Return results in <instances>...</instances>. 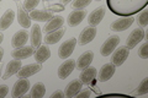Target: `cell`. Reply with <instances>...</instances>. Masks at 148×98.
Returning a JSON list of instances; mask_svg holds the SVG:
<instances>
[{
    "label": "cell",
    "instance_id": "cell-1",
    "mask_svg": "<svg viewBox=\"0 0 148 98\" xmlns=\"http://www.w3.org/2000/svg\"><path fill=\"white\" fill-rule=\"evenodd\" d=\"M147 4L148 0H106L109 10L121 17L136 15L147 6Z\"/></svg>",
    "mask_w": 148,
    "mask_h": 98
},
{
    "label": "cell",
    "instance_id": "cell-2",
    "mask_svg": "<svg viewBox=\"0 0 148 98\" xmlns=\"http://www.w3.org/2000/svg\"><path fill=\"white\" fill-rule=\"evenodd\" d=\"M30 82L27 78H21L18 77V80L14 83L12 90H11V96L12 98H20L25 96L27 92L30 91Z\"/></svg>",
    "mask_w": 148,
    "mask_h": 98
},
{
    "label": "cell",
    "instance_id": "cell-3",
    "mask_svg": "<svg viewBox=\"0 0 148 98\" xmlns=\"http://www.w3.org/2000/svg\"><path fill=\"white\" fill-rule=\"evenodd\" d=\"M120 43V37L119 36H110L108 39H105V42L100 47V54L103 57H109L112 54V52L117 48V45Z\"/></svg>",
    "mask_w": 148,
    "mask_h": 98
},
{
    "label": "cell",
    "instance_id": "cell-4",
    "mask_svg": "<svg viewBox=\"0 0 148 98\" xmlns=\"http://www.w3.org/2000/svg\"><path fill=\"white\" fill-rule=\"evenodd\" d=\"M75 45H77V38H74V37L69 38L66 42H63V43L59 45L58 57L61 59H68L73 54L74 49H75Z\"/></svg>",
    "mask_w": 148,
    "mask_h": 98
},
{
    "label": "cell",
    "instance_id": "cell-5",
    "mask_svg": "<svg viewBox=\"0 0 148 98\" xmlns=\"http://www.w3.org/2000/svg\"><path fill=\"white\" fill-rule=\"evenodd\" d=\"M130 55V49L127 48L126 45L119 47L112 52V64L115 66H121V65L126 62V59L128 58Z\"/></svg>",
    "mask_w": 148,
    "mask_h": 98
},
{
    "label": "cell",
    "instance_id": "cell-6",
    "mask_svg": "<svg viewBox=\"0 0 148 98\" xmlns=\"http://www.w3.org/2000/svg\"><path fill=\"white\" fill-rule=\"evenodd\" d=\"M133 22H135V18H133L132 16L117 18V20H115L114 22H111L110 30L112 31V32H122V31H126Z\"/></svg>",
    "mask_w": 148,
    "mask_h": 98
},
{
    "label": "cell",
    "instance_id": "cell-7",
    "mask_svg": "<svg viewBox=\"0 0 148 98\" xmlns=\"http://www.w3.org/2000/svg\"><path fill=\"white\" fill-rule=\"evenodd\" d=\"M145 30H142V28H135L131 33L128 34L127 37V39H126V47L128 49H132V48H135V47L140 43V42H142L143 39H145Z\"/></svg>",
    "mask_w": 148,
    "mask_h": 98
},
{
    "label": "cell",
    "instance_id": "cell-8",
    "mask_svg": "<svg viewBox=\"0 0 148 98\" xmlns=\"http://www.w3.org/2000/svg\"><path fill=\"white\" fill-rule=\"evenodd\" d=\"M41 70H42V64H38V63L27 64V65H24V66L20 68V70L17 71V76L21 78H27L37 72H40Z\"/></svg>",
    "mask_w": 148,
    "mask_h": 98
},
{
    "label": "cell",
    "instance_id": "cell-9",
    "mask_svg": "<svg viewBox=\"0 0 148 98\" xmlns=\"http://www.w3.org/2000/svg\"><path fill=\"white\" fill-rule=\"evenodd\" d=\"M74 69H75V60L66 59L58 68V77L61 80H64V78H67L73 72Z\"/></svg>",
    "mask_w": 148,
    "mask_h": 98
},
{
    "label": "cell",
    "instance_id": "cell-10",
    "mask_svg": "<svg viewBox=\"0 0 148 98\" xmlns=\"http://www.w3.org/2000/svg\"><path fill=\"white\" fill-rule=\"evenodd\" d=\"M96 36V28L92 26H86L85 28H83V31L80 32L79 34V38L77 39V42L79 43V45H85L88 43L95 38Z\"/></svg>",
    "mask_w": 148,
    "mask_h": 98
},
{
    "label": "cell",
    "instance_id": "cell-11",
    "mask_svg": "<svg viewBox=\"0 0 148 98\" xmlns=\"http://www.w3.org/2000/svg\"><path fill=\"white\" fill-rule=\"evenodd\" d=\"M115 70H116V66H115L112 63L104 64L103 66L100 68V70H99V75H96V76H98L99 82H106V81H109L110 78L114 76Z\"/></svg>",
    "mask_w": 148,
    "mask_h": 98
},
{
    "label": "cell",
    "instance_id": "cell-12",
    "mask_svg": "<svg viewBox=\"0 0 148 98\" xmlns=\"http://www.w3.org/2000/svg\"><path fill=\"white\" fill-rule=\"evenodd\" d=\"M85 16H86V11H85V10H82V9H77V10H73V11L68 15V18H67L68 26L75 27V26H78V25H80L82 21L85 18Z\"/></svg>",
    "mask_w": 148,
    "mask_h": 98
},
{
    "label": "cell",
    "instance_id": "cell-13",
    "mask_svg": "<svg viewBox=\"0 0 148 98\" xmlns=\"http://www.w3.org/2000/svg\"><path fill=\"white\" fill-rule=\"evenodd\" d=\"M104 16H105V7L104 6L96 7L89 14V16H88V23H89V26H92V27L98 26L99 23L103 21Z\"/></svg>",
    "mask_w": 148,
    "mask_h": 98
},
{
    "label": "cell",
    "instance_id": "cell-14",
    "mask_svg": "<svg viewBox=\"0 0 148 98\" xmlns=\"http://www.w3.org/2000/svg\"><path fill=\"white\" fill-rule=\"evenodd\" d=\"M34 53H35V48L32 45H24V47H20V48L14 49L11 52V57L14 59L22 60V59H26V58L31 57Z\"/></svg>",
    "mask_w": 148,
    "mask_h": 98
},
{
    "label": "cell",
    "instance_id": "cell-15",
    "mask_svg": "<svg viewBox=\"0 0 148 98\" xmlns=\"http://www.w3.org/2000/svg\"><path fill=\"white\" fill-rule=\"evenodd\" d=\"M16 6H17V22L18 25L22 26L24 28H29L31 26V20H30V15L26 12L25 7L22 6L21 3H16Z\"/></svg>",
    "mask_w": 148,
    "mask_h": 98
},
{
    "label": "cell",
    "instance_id": "cell-16",
    "mask_svg": "<svg viewBox=\"0 0 148 98\" xmlns=\"http://www.w3.org/2000/svg\"><path fill=\"white\" fill-rule=\"evenodd\" d=\"M96 75H98L96 68L90 66V65H89V66H86L85 69L82 70L80 76H79V80L83 83H85V85H89V83H91L96 78Z\"/></svg>",
    "mask_w": 148,
    "mask_h": 98
},
{
    "label": "cell",
    "instance_id": "cell-17",
    "mask_svg": "<svg viewBox=\"0 0 148 98\" xmlns=\"http://www.w3.org/2000/svg\"><path fill=\"white\" fill-rule=\"evenodd\" d=\"M27 41H29V33L25 30H20L14 33L12 38H11V45L14 48H20V47H24Z\"/></svg>",
    "mask_w": 148,
    "mask_h": 98
},
{
    "label": "cell",
    "instance_id": "cell-18",
    "mask_svg": "<svg viewBox=\"0 0 148 98\" xmlns=\"http://www.w3.org/2000/svg\"><path fill=\"white\" fill-rule=\"evenodd\" d=\"M92 59H94V52H91V50H86L83 54L79 55V58L77 59L75 62V68L78 70H83L85 69L86 66H89L91 64Z\"/></svg>",
    "mask_w": 148,
    "mask_h": 98
},
{
    "label": "cell",
    "instance_id": "cell-19",
    "mask_svg": "<svg viewBox=\"0 0 148 98\" xmlns=\"http://www.w3.org/2000/svg\"><path fill=\"white\" fill-rule=\"evenodd\" d=\"M34 55H35L36 63L43 64V63L47 62V60L49 59V57H51V49L48 48L47 45H42V44H41L40 47H37V49L35 50Z\"/></svg>",
    "mask_w": 148,
    "mask_h": 98
},
{
    "label": "cell",
    "instance_id": "cell-20",
    "mask_svg": "<svg viewBox=\"0 0 148 98\" xmlns=\"http://www.w3.org/2000/svg\"><path fill=\"white\" fill-rule=\"evenodd\" d=\"M42 28H40V26L35 23V25L31 26V33H30V38H31V45L34 47V48H37V47H40L41 43H42Z\"/></svg>",
    "mask_w": 148,
    "mask_h": 98
},
{
    "label": "cell",
    "instance_id": "cell-21",
    "mask_svg": "<svg viewBox=\"0 0 148 98\" xmlns=\"http://www.w3.org/2000/svg\"><path fill=\"white\" fill-rule=\"evenodd\" d=\"M83 88V82L80 80H73L66 86V91H64V96L66 97H75L78 93L82 91Z\"/></svg>",
    "mask_w": 148,
    "mask_h": 98
},
{
    "label": "cell",
    "instance_id": "cell-22",
    "mask_svg": "<svg viewBox=\"0 0 148 98\" xmlns=\"http://www.w3.org/2000/svg\"><path fill=\"white\" fill-rule=\"evenodd\" d=\"M64 23V17L63 16H53L49 21L46 22V25L43 27V32L46 33H49L52 31H56L58 28H61Z\"/></svg>",
    "mask_w": 148,
    "mask_h": 98
},
{
    "label": "cell",
    "instance_id": "cell-23",
    "mask_svg": "<svg viewBox=\"0 0 148 98\" xmlns=\"http://www.w3.org/2000/svg\"><path fill=\"white\" fill-rule=\"evenodd\" d=\"M21 66H22V65H21V60H17V59L10 60V62L6 64L5 72H4V75H3V78H4V80H8L9 77H11L12 75L17 74V71L20 70Z\"/></svg>",
    "mask_w": 148,
    "mask_h": 98
},
{
    "label": "cell",
    "instance_id": "cell-24",
    "mask_svg": "<svg viewBox=\"0 0 148 98\" xmlns=\"http://www.w3.org/2000/svg\"><path fill=\"white\" fill-rule=\"evenodd\" d=\"M64 32H66V30H64L63 27H61V28H58L56 31H52V32H49V33H46V37L43 38L45 43L49 44V45L58 43V42L62 39V37L64 36Z\"/></svg>",
    "mask_w": 148,
    "mask_h": 98
},
{
    "label": "cell",
    "instance_id": "cell-25",
    "mask_svg": "<svg viewBox=\"0 0 148 98\" xmlns=\"http://www.w3.org/2000/svg\"><path fill=\"white\" fill-rule=\"evenodd\" d=\"M14 20H15V12L11 9H8V10L3 14V16L0 17V31L8 30L9 27L12 25Z\"/></svg>",
    "mask_w": 148,
    "mask_h": 98
},
{
    "label": "cell",
    "instance_id": "cell-26",
    "mask_svg": "<svg viewBox=\"0 0 148 98\" xmlns=\"http://www.w3.org/2000/svg\"><path fill=\"white\" fill-rule=\"evenodd\" d=\"M52 17H53L52 12L47 10H31L30 12V18L37 22H47Z\"/></svg>",
    "mask_w": 148,
    "mask_h": 98
},
{
    "label": "cell",
    "instance_id": "cell-27",
    "mask_svg": "<svg viewBox=\"0 0 148 98\" xmlns=\"http://www.w3.org/2000/svg\"><path fill=\"white\" fill-rule=\"evenodd\" d=\"M46 95V86L43 82H36L30 90V96L32 98H42Z\"/></svg>",
    "mask_w": 148,
    "mask_h": 98
},
{
    "label": "cell",
    "instance_id": "cell-28",
    "mask_svg": "<svg viewBox=\"0 0 148 98\" xmlns=\"http://www.w3.org/2000/svg\"><path fill=\"white\" fill-rule=\"evenodd\" d=\"M148 93V77H145L133 92V96H145Z\"/></svg>",
    "mask_w": 148,
    "mask_h": 98
},
{
    "label": "cell",
    "instance_id": "cell-29",
    "mask_svg": "<svg viewBox=\"0 0 148 98\" xmlns=\"http://www.w3.org/2000/svg\"><path fill=\"white\" fill-rule=\"evenodd\" d=\"M137 23L141 27H146L148 25V10L143 9L141 11V14L138 15V18H137Z\"/></svg>",
    "mask_w": 148,
    "mask_h": 98
},
{
    "label": "cell",
    "instance_id": "cell-30",
    "mask_svg": "<svg viewBox=\"0 0 148 98\" xmlns=\"http://www.w3.org/2000/svg\"><path fill=\"white\" fill-rule=\"evenodd\" d=\"M92 0H73L72 6L74 9H84L88 5H90Z\"/></svg>",
    "mask_w": 148,
    "mask_h": 98
},
{
    "label": "cell",
    "instance_id": "cell-31",
    "mask_svg": "<svg viewBox=\"0 0 148 98\" xmlns=\"http://www.w3.org/2000/svg\"><path fill=\"white\" fill-rule=\"evenodd\" d=\"M138 57L142 59H147L148 58V42H145L138 49Z\"/></svg>",
    "mask_w": 148,
    "mask_h": 98
},
{
    "label": "cell",
    "instance_id": "cell-32",
    "mask_svg": "<svg viewBox=\"0 0 148 98\" xmlns=\"http://www.w3.org/2000/svg\"><path fill=\"white\" fill-rule=\"evenodd\" d=\"M41 0H25L24 3V7L25 10H35L36 6L40 4Z\"/></svg>",
    "mask_w": 148,
    "mask_h": 98
},
{
    "label": "cell",
    "instance_id": "cell-33",
    "mask_svg": "<svg viewBox=\"0 0 148 98\" xmlns=\"http://www.w3.org/2000/svg\"><path fill=\"white\" fill-rule=\"evenodd\" d=\"M9 93V86L8 85H0V98H4Z\"/></svg>",
    "mask_w": 148,
    "mask_h": 98
},
{
    "label": "cell",
    "instance_id": "cell-34",
    "mask_svg": "<svg viewBox=\"0 0 148 98\" xmlns=\"http://www.w3.org/2000/svg\"><path fill=\"white\" fill-rule=\"evenodd\" d=\"M90 96H91V91H90V90L80 91V92L77 95V97H78V98H86V97H90Z\"/></svg>",
    "mask_w": 148,
    "mask_h": 98
},
{
    "label": "cell",
    "instance_id": "cell-35",
    "mask_svg": "<svg viewBox=\"0 0 148 98\" xmlns=\"http://www.w3.org/2000/svg\"><path fill=\"white\" fill-rule=\"evenodd\" d=\"M63 97H64V92L62 90H57L51 95V98H63Z\"/></svg>",
    "mask_w": 148,
    "mask_h": 98
},
{
    "label": "cell",
    "instance_id": "cell-36",
    "mask_svg": "<svg viewBox=\"0 0 148 98\" xmlns=\"http://www.w3.org/2000/svg\"><path fill=\"white\" fill-rule=\"evenodd\" d=\"M49 10H53V11H63L64 7L62 5H53V6L49 7Z\"/></svg>",
    "mask_w": 148,
    "mask_h": 98
},
{
    "label": "cell",
    "instance_id": "cell-37",
    "mask_svg": "<svg viewBox=\"0 0 148 98\" xmlns=\"http://www.w3.org/2000/svg\"><path fill=\"white\" fill-rule=\"evenodd\" d=\"M3 57H4V48H3V47H0V63H1Z\"/></svg>",
    "mask_w": 148,
    "mask_h": 98
},
{
    "label": "cell",
    "instance_id": "cell-38",
    "mask_svg": "<svg viewBox=\"0 0 148 98\" xmlns=\"http://www.w3.org/2000/svg\"><path fill=\"white\" fill-rule=\"evenodd\" d=\"M72 0H62V3H63V5H68L69 3H71Z\"/></svg>",
    "mask_w": 148,
    "mask_h": 98
},
{
    "label": "cell",
    "instance_id": "cell-39",
    "mask_svg": "<svg viewBox=\"0 0 148 98\" xmlns=\"http://www.w3.org/2000/svg\"><path fill=\"white\" fill-rule=\"evenodd\" d=\"M3 41H4V34H3V32H0V44L3 43Z\"/></svg>",
    "mask_w": 148,
    "mask_h": 98
},
{
    "label": "cell",
    "instance_id": "cell-40",
    "mask_svg": "<svg viewBox=\"0 0 148 98\" xmlns=\"http://www.w3.org/2000/svg\"><path fill=\"white\" fill-rule=\"evenodd\" d=\"M0 76H1V70H0Z\"/></svg>",
    "mask_w": 148,
    "mask_h": 98
},
{
    "label": "cell",
    "instance_id": "cell-41",
    "mask_svg": "<svg viewBox=\"0 0 148 98\" xmlns=\"http://www.w3.org/2000/svg\"><path fill=\"white\" fill-rule=\"evenodd\" d=\"M96 1H101V0H96Z\"/></svg>",
    "mask_w": 148,
    "mask_h": 98
},
{
    "label": "cell",
    "instance_id": "cell-42",
    "mask_svg": "<svg viewBox=\"0 0 148 98\" xmlns=\"http://www.w3.org/2000/svg\"><path fill=\"white\" fill-rule=\"evenodd\" d=\"M1 1H3V0H0V3H1Z\"/></svg>",
    "mask_w": 148,
    "mask_h": 98
}]
</instances>
